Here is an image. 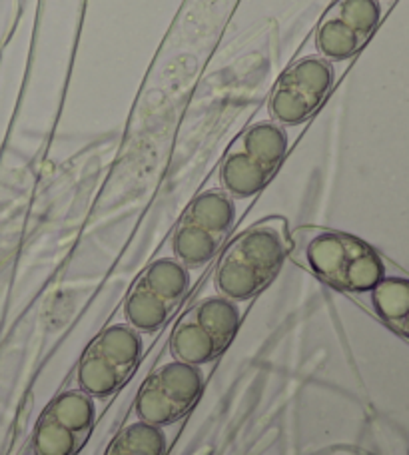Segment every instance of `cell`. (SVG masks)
<instances>
[{
    "instance_id": "1",
    "label": "cell",
    "mask_w": 409,
    "mask_h": 455,
    "mask_svg": "<svg viewBox=\"0 0 409 455\" xmlns=\"http://www.w3.org/2000/svg\"><path fill=\"white\" fill-rule=\"evenodd\" d=\"M292 262L333 290L365 294L386 278V266L370 243L322 226H301L290 234Z\"/></svg>"
},
{
    "instance_id": "2",
    "label": "cell",
    "mask_w": 409,
    "mask_h": 455,
    "mask_svg": "<svg viewBox=\"0 0 409 455\" xmlns=\"http://www.w3.org/2000/svg\"><path fill=\"white\" fill-rule=\"evenodd\" d=\"M290 246L288 222L282 216H269L245 228L220 256L214 270L218 294L234 302L258 296L280 272Z\"/></svg>"
},
{
    "instance_id": "3",
    "label": "cell",
    "mask_w": 409,
    "mask_h": 455,
    "mask_svg": "<svg viewBox=\"0 0 409 455\" xmlns=\"http://www.w3.org/2000/svg\"><path fill=\"white\" fill-rule=\"evenodd\" d=\"M290 146V126L269 116L256 120L228 146L220 164L222 190L232 198H250L264 190L288 156Z\"/></svg>"
},
{
    "instance_id": "4",
    "label": "cell",
    "mask_w": 409,
    "mask_h": 455,
    "mask_svg": "<svg viewBox=\"0 0 409 455\" xmlns=\"http://www.w3.org/2000/svg\"><path fill=\"white\" fill-rule=\"evenodd\" d=\"M236 220L234 198L222 188L198 194L176 226L172 250L186 267H202L224 248Z\"/></svg>"
},
{
    "instance_id": "5",
    "label": "cell",
    "mask_w": 409,
    "mask_h": 455,
    "mask_svg": "<svg viewBox=\"0 0 409 455\" xmlns=\"http://www.w3.org/2000/svg\"><path fill=\"white\" fill-rule=\"evenodd\" d=\"M240 302L214 296L196 302L176 323L170 349L178 362L200 365L224 352L238 334Z\"/></svg>"
},
{
    "instance_id": "6",
    "label": "cell",
    "mask_w": 409,
    "mask_h": 455,
    "mask_svg": "<svg viewBox=\"0 0 409 455\" xmlns=\"http://www.w3.org/2000/svg\"><path fill=\"white\" fill-rule=\"evenodd\" d=\"M338 83L335 62L320 54L301 56L277 78L269 92L268 116L284 126H301L324 107Z\"/></svg>"
},
{
    "instance_id": "7",
    "label": "cell",
    "mask_w": 409,
    "mask_h": 455,
    "mask_svg": "<svg viewBox=\"0 0 409 455\" xmlns=\"http://www.w3.org/2000/svg\"><path fill=\"white\" fill-rule=\"evenodd\" d=\"M190 270L176 258H158L130 288L124 314L136 331H156L166 323L190 290Z\"/></svg>"
},
{
    "instance_id": "8",
    "label": "cell",
    "mask_w": 409,
    "mask_h": 455,
    "mask_svg": "<svg viewBox=\"0 0 409 455\" xmlns=\"http://www.w3.org/2000/svg\"><path fill=\"white\" fill-rule=\"evenodd\" d=\"M142 355V341L130 323H114L88 344L78 363V384L90 397L116 392L132 376Z\"/></svg>"
},
{
    "instance_id": "9",
    "label": "cell",
    "mask_w": 409,
    "mask_h": 455,
    "mask_svg": "<svg viewBox=\"0 0 409 455\" xmlns=\"http://www.w3.org/2000/svg\"><path fill=\"white\" fill-rule=\"evenodd\" d=\"M204 376L198 365L170 362L146 379L136 397V413L140 421L152 426L174 424L198 402Z\"/></svg>"
},
{
    "instance_id": "10",
    "label": "cell",
    "mask_w": 409,
    "mask_h": 455,
    "mask_svg": "<svg viewBox=\"0 0 409 455\" xmlns=\"http://www.w3.org/2000/svg\"><path fill=\"white\" fill-rule=\"evenodd\" d=\"M381 0H335L316 28V54L346 62L362 51L380 27Z\"/></svg>"
},
{
    "instance_id": "11",
    "label": "cell",
    "mask_w": 409,
    "mask_h": 455,
    "mask_svg": "<svg viewBox=\"0 0 409 455\" xmlns=\"http://www.w3.org/2000/svg\"><path fill=\"white\" fill-rule=\"evenodd\" d=\"M94 403L80 389H70L48 403L35 432V455H76L94 427Z\"/></svg>"
},
{
    "instance_id": "12",
    "label": "cell",
    "mask_w": 409,
    "mask_h": 455,
    "mask_svg": "<svg viewBox=\"0 0 409 455\" xmlns=\"http://www.w3.org/2000/svg\"><path fill=\"white\" fill-rule=\"evenodd\" d=\"M370 294L380 318L397 334L409 338V280L383 278Z\"/></svg>"
},
{
    "instance_id": "13",
    "label": "cell",
    "mask_w": 409,
    "mask_h": 455,
    "mask_svg": "<svg viewBox=\"0 0 409 455\" xmlns=\"http://www.w3.org/2000/svg\"><path fill=\"white\" fill-rule=\"evenodd\" d=\"M164 451H166V437L162 429L138 421L120 429L106 455H164Z\"/></svg>"
}]
</instances>
